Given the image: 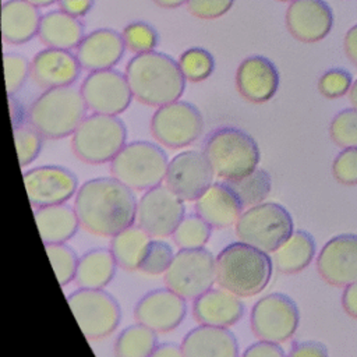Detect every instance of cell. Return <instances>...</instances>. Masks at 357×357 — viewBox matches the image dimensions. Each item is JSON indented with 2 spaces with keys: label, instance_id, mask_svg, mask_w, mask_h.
I'll return each mask as SVG.
<instances>
[{
  "label": "cell",
  "instance_id": "cell-1",
  "mask_svg": "<svg viewBox=\"0 0 357 357\" xmlns=\"http://www.w3.org/2000/svg\"><path fill=\"white\" fill-rule=\"evenodd\" d=\"M137 198L114 177L91 178L75 194L74 209L86 231L113 237L137 220Z\"/></svg>",
  "mask_w": 357,
  "mask_h": 357
},
{
  "label": "cell",
  "instance_id": "cell-2",
  "mask_svg": "<svg viewBox=\"0 0 357 357\" xmlns=\"http://www.w3.org/2000/svg\"><path fill=\"white\" fill-rule=\"evenodd\" d=\"M132 96L148 106H163L180 99L185 78L180 64L160 52L135 54L126 66Z\"/></svg>",
  "mask_w": 357,
  "mask_h": 357
},
{
  "label": "cell",
  "instance_id": "cell-3",
  "mask_svg": "<svg viewBox=\"0 0 357 357\" xmlns=\"http://www.w3.org/2000/svg\"><path fill=\"white\" fill-rule=\"evenodd\" d=\"M272 264L268 252L236 241L226 245L216 257V282L238 297H252L269 283Z\"/></svg>",
  "mask_w": 357,
  "mask_h": 357
},
{
  "label": "cell",
  "instance_id": "cell-4",
  "mask_svg": "<svg viewBox=\"0 0 357 357\" xmlns=\"http://www.w3.org/2000/svg\"><path fill=\"white\" fill-rule=\"evenodd\" d=\"M86 109L79 89L73 86L52 88L31 103L26 120L43 138L60 139L74 134L86 117Z\"/></svg>",
  "mask_w": 357,
  "mask_h": 357
},
{
  "label": "cell",
  "instance_id": "cell-5",
  "mask_svg": "<svg viewBox=\"0 0 357 357\" xmlns=\"http://www.w3.org/2000/svg\"><path fill=\"white\" fill-rule=\"evenodd\" d=\"M204 155L215 174L225 181L250 174L259 163L257 141L236 127H220L211 132L204 144Z\"/></svg>",
  "mask_w": 357,
  "mask_h": 357
},
{
  "label": "cell",
  "instance_id": "cell-6",
  "mask_svg": "<svg viewBox=\"0 0 357 357\" xmlns=\"http://www.w3.org/2000/svg\"><path fill=\"white\" fill-rule=\"evenodd\" d=\"M167 156L165 151L149 141H134L110 162L112 177L132 191H148L166 178Z\"/></svg>",
  "mask_w": 357,
  "mask_h": 357
},
{
  "label": "cell",
  "instance_id": "cell-7",
  "mask_svg": "<svg viewBox=\"0 0 357 357\" xmlns=\"http://www.w3.org/2000/svg\"><path fill=\"white\" fill-rule=\"evenodd\" d=\"M127 128L117 116L93 113L86 116L71 138L74 155L88 165L112 162L124 148Z\"/></svg>",
  "mask_w": 357,
  "mask_h": 357
},
{
  "label": "cell",
  "instance_id": "cell-8",
  "mask_svg": "<svg viewBox=\"0 0 357 357\" xmlns=\"http://www.w3.org/2000/svg\"><path fill=\"white\" fill-rule=\"evenodd\" d=\"M234 229L240 241L265 252H273L294 231L291 215L276 202L250 206L240 215Z\"/></svg>",
  "mask_w": 357,
  "mask_h": 357
},
{
  "label": "cell",
  "instance_id": "cell-9",
  "mask_svg": "<svg viewBox=\"0 0 357 357\" xmlns=\"http://www.w3.org/2000/svg\"><path fill=\"white\" fill-rule=\"evenodd\" d=\"M67 303L88 340H99L112 335L120 324V305L103 289L79 287L67 297Z\"/></svg>",
  "mask_w": 357,
  "mask_h": 357
},
{
  "label": "cell",
  "instance_id": "cell-10",
  "mask_svg": "<svg viewBox=\"0 0 357 357\" xmlns=\"http://www.w3.org/2000/svg\"><path fill=\"white\" fill-rule=\"evenodd\" d=\"M216 282V258L206 248L180 250L165 272L166 287L185 300H195Z\"/></svg>",
  "mask_w": 357,
  "mask_h": 357
},
{
  "label": "cell",
  "instance_id": "cell-11",
  "mask_svg": "<svg viewBox=\"0 0 357 357\" xmlns=\"http://www.w3.org/2000/svg\"><path fill=\"white\" fill-rule=\"evenodd\" d=\"M298 307L283 293H271L261 297L250 315L254 336L264 342L284 343L293 337L298 328Z\"/></svg>",
  "mask_w": 357,
  "mask_h": 357
},
{
  "label": "cell",
  "instance_id": "cell-12",
  "mask_svg": "<svg viewBox=\"0 0 357 357\" xmlns=\"http://www.w3.org/2000/svg\"><path fill=\"white\" fill-rule=\"evenodd\" d=\"M204 130L201 112L191 103L176 100L156 109L151 119L153 138L172 149L195 142Z\"/></svg>",
  "mask_w": 357,
  "mask_h": 357
},
{
  "label": "cell",
  "instance_id": "cell-13",
  "mask_svg": "<svg viewBox=\"0 0 357 357\" xmlns=\"http://www.w3.org/2000/svg\"><path fill=\"white\" fill-rule=\"evenodd\" d=\"M184 213V201L167 185H158L139 198L137 223L152 237H167L173 234Z\"/></svg>",
  "mask_w": 357,
  "mask_h": 357
},
{
  "label": "cell",
  "instance_id": "cell-14",
  "mask_svg": "<svg viewBox=\"0 0 357 357\" xmlns=\"http://www.w3.org/2000/svg\"><path fill=\"white\" fill-rule=\"evenodd\" d=\"M79 91L86 107L100 114L117 116L130 106L132 99L126 74L112 68L89 73Z\"/></svg>",
  "mask_w": 357,
  "mask_h": 357
},
{
  "label": "cell",
  "instance_id": "cell-15",
  "mask_svg": "<svg viewBox=\"0 0 357 357\" xmlns=\"http://www.w3.org/2000/svg\"><path fill=\"white\" fill-rule=\"evenodd\" d=\"M213 176L204 152L184 151L169 162L165 181L183 201H197L213 184Z\"/></svg>",
  "mask_w": 357,
  "mask_h": 357
},
{
  "label": "cell",
  "instance_id": "cell-16",
  "mask_svg": "<svg viewBox=\"0 0 357 357\" xmlns=\"http://www.w3.org/2000/svg\"><path fill=\"white\" fill-rule=\"evenodd\" d=\"M29 202L35 208L66 204L77 194L78 178L63 166H38L24 173Z\"/></svg>",
  "mask_w": 357,
  "mask_h": 357
},
{
  "label": "cell",
  "instance_id": "cell-17",
  "mask_svg": "<svg viewBox=\"0 0 357 357\" xmlns=\"http://www.w3.org/2000/svg\"><path fill=\"white\" fill-rule=\"evenodd\" d=\"M187 312L185 298L170 289H156L142 296L134 307V318L156 333L174 331Z\"/></svg>",
  "mask_w": 357,
  "mask_h": 357
},
{
  "label": "cell",
  "instance_id": "cell-18",
  "mask_svg": "<svg viewBox=\"0 0 357 357\" xmlns=\"http://www.w3.org/2000/svg\"><path fill=\"white\" fill-rule=\"evenodd\" d=\"M317 271L326 283L336 287L357 282V234L332 237L318 254Z\"/></svg>",
  "mask_w": 357,
  "mask_h": 357
},
{
  "label": "cell",
  "instance_id": "cell-19",
  "mask_svg": "<svg viewBox=\"0 0 357 357\" xmlns=\"http://www.w3.org/2000/svg\"><path fill=\"white\" fill-rule=\"evenodd\" d=\"M286 26L300 42H319L333 26L332 8L325 0H293L286 11Z\"/></svg>",
  "mask_w": 357,
  "mask_h": 357
},
{
  "label": "cell",
  "instance_id": "cell-20",
  "mask_svg": "<svg viewBox=\"0 0 357 357\" xmlns=\"http://www.w3.org/2000/svg\"><path fill=\"white\" fill-rule=\"evenodd\" d=\"M236 86L245 100L265 103L275 96L279 88V73L269 59L250 56L237 67Z\"/></svg>",
  "mask_w": 357,
  "mask_h": 357
},
{
  "label": "cell",
  "instance_id": "cell-21",
  "mask_svg": "<svg viewBox=\"0 0 357 357\" xmlns=\"http://www.w3.org/2000/svg\"><path fill=\"white\" fill-rule=\"evenodd\" d=\"M81 68L77 56L70 50L47 47L33 56L31 75L40 88L52 89L74 84Z\"/></svg>",
  "mask_w": 357,
  "mask_h": 357
},
{
  "label": "cell",
  "instance_id": "cell-22",
  "mask_svg": "<svg viewBox=\"0 0 357 357\" xmlns=\"http://www.w3.org/2000/svg\"><path fill=\"white\" fill-rule=\"evenodd\" d=\"M126 43L123 35L110 28L95 29L77 47V59L88 71H102L114 67L123 57Z\"/></svg>",
  "mask_w": 357,
  "mask_h": 357
},
{
  "label": "cell",
  "instance_id": "cell-23",
  "mask_svg": "<svg viewBox=\"0 0 357 357\" xmlns=\"http://www.w3.org/2000/svg\"><path fill=\"white\" fill-rule=\"evenodd\" d=\"M244 315V305L238 296L226 289H209L194 300L192 317L199 325L229 328Z\"/></svg>",
  "mask_w": 357,
  "mask_h": 357
},
{
  "label": "cell",
  "instance_id": "cell-24",
  "mask_svg": "<svg viewBox=\"0 0 357 357\" xmlns=\"http://www.w3.org/2000/svg\"><path fill=\"white\" fill-rule=\"evenodd\" d=\"M243 204L226 181L213 183L197 201L195 212L212 229H226L236 225L243 213Z\"/></svg>",
  "mask_w": 357,
  "mask_h": 357
},
{
  "label": "cell",
  "instance_id": "cell-25",
  "mask_svg": "<svg viewBox=\"0 0 357 357\" xmlns=\"http://www.w3.org/2000/svg\"><path fill=\"white\" fill-rule=\"evenodd\" d=\"M184 357H238V343L227 328L199 325L181 340Z\"/></svg>",
  "mask_w": 357,
  "mask_h": 357
},
{
  "label": "cell",
  "instance_id": "cell-26",
  "mask_svg": "<svg viewBox=\"0 0 357 357\" xmlns=\"http://www.w3.org/2000/svg\"><path fill=\"white\" fill-rule=\"evenodd\" d=\"M38 7L26 0H7L1 6V36L11 45H22L38 35L40 24Z\"/></svg>",
  "mask_w": 357,
  "mask_h": 357
},
{
  "label": "cell",
  "instance_id": "cell-27",
  "mask_svg": "<svg viewBox=\"0 0 357 357\" xmlns=\"http://www.w3.org/2000/svg\"><path fill=\"white\" fill-rule=\"evenodd\" d=\"M33 218L45 245L66 243L81 226L75 209L66 204L36 208Z\"/></svg>",
  "mask_w": 357,
  "mask_h": 357
},
{
  "label": "cell",
  "instance_id": "cell-28",
  "mask_svg": "<svg viewBox=\"0 0 357 357\" xmlns=\"http://www.w3.org/2000/svg\"><path fill=\"white\" fill-rule=\"evenodd\" d=\"M38 36L47 47L70 50L84 39V25L77 17L54 10L42 15Z\"/></svg>",
  "mask_w": 357,
  "mask_h": 357
},
{
  "label": "cell",
  "instance_id": "cell-29",
  "mask_svg": "<svg viewBox=\"0 0 357 357\" xmlns=\"http://www.w3.org/2000/svg\"><path fill=\"white\" fill-rule=\"evenodd\" d=\"M276 269L284 275H294L305 269L315 255V241L304 230H296L273 252Z\"/></svg>",
  "mask_w": 357,
  "mask_h": 357
},
{
  "label": "cell",
  "instance_id": "cell-30",
  "mask_svg": "<svg viewBox=\"0 0 357 357\" xmlns=\"http://www.w3.org/2000/svg\"><path fill=\"white\" fill-rule=\"evenodd\" d=\"M116 266L110 250L93 248L79 257L74 280L81 289H103L112 282Z\"/></svg>",
  "mask_w": 357,
  "mask_h": 357
},
{
  "label": "cell",
  "instance_id": "cell-31",
  "mask_svg": "<svg viewBox=\"0 0 357 357\" xmlns=\"http://www.w3.org/2000/svg\"><path fill=\"white\" fill-rule=\"evenodd\" d=\"M151 234L138 225H131L114 234L110 240V251L117 266L124 271H137L148 250Z\"/></svg>",
  "mask_w": 357,
  "mask_h": 357
},
{
  "label": "cell",
  "instance_id": "cell-32",
  "mask_svg": "<svg viewBox=\"0 0 357 357\" xmlns=\"http://www.w3.org/2000/svg\"><path fill=\"white\" fill-rule=\"evenodd\" d=\"M158 346V335L142 324L123 329L114 342V357H149Z\"/></svg>",
  "mask_w": 357,
  "mask_h": 357
},
{
  "label": "cell",
  "instance_id": "cell-33",
  "mask_svg": "<svg viewBox=\"0 0 357 357\" xmlns=\"http://www.w3.org/2000/svg\"><path fill=\"white\" fill-rule=\"evenodd\" d=\"M226 183L234 191L243 206H254L264 202L272 188L269 173L258 167L241 178L229 180Z\"/></svg>",
  "mask_w": 357,
  "mask_h": 357
},
{
  "label": "cell",
  "instance_id": "cell-34",
  "mask_svg": "<svg viewBox=\"0 0 357 357\" xmlns=\"http://www.w3.org/2000/svg\"><path fill=\"white\" fill-rule=\"evenodd\" d=\"M211 229L199 215H187L178 223L172 237L180 250L202 248L211 237Z\"/></svg>",
  "mask_w": 357,
  "mask_h": 357
},
{
  "label": "cell",
  "instance_id": "cell-35",
  "mask_svg": "<svg viewBox=\"0 0 357 357\" xmlns=\"http://www.w3.org/2000/svg\"><path fill=\"white\" fill-rule=\"evenodd\" d=\"M178 64L184 78L191 82H201L209 78L215 68L212 54L201 47H191L183 52Z\"/></svg>",
  "mask_w": 357,
  "mask_h": 357
},
{
  "label": "cell",
  "instance_id": "cell-36",
  "mask_svg": "<svg viewBox=\"0 0 357 357\" xmlns=\"http://www.w3.org/2000/svg\"><path fill=\"white\" fill-rule=\"evenodd\" d=\"M46 254L50 259L53 271L56 273L57 282L61 287L67 286L75 278L78 257L75 251L68 247L66 243L63 244H46Z\"/></svg>",
  "mask_w": 357,
  "mask_h": 357
},
{
  "label": "cell",
  "instance_id": "cell-37",
  "mask_svg": "<svg viewBox=\"0 0 357 357\" xmlns=\"http://www.w3.org/2000/svg\"><path fill=\"white\" fill-rule=\"evenodd\" d=\"M329 135L337 146L357 148V109L339 112L331 121Z\"/></svg>",
  "mask_w": 357,
  "mask_h": 357
},
{
  "label": "cell",
  "instance_id": "cell-38",
  "mask_svg": "<svg viewBox=\"0 0 357 357\" xmlns=\"http://www.w3.org/2000/svg\"><path fill=\"white\" fill-rule=\"evenodd\" d=\"M14 141L18 155V162L21 167L31 165L39 155L42 149V135L31 126V124H21L13 127Z\"/></svg>",
  "mask_w": 357,
  "mask_h": 357
},
{
  "label": "cell",
  "instance_id": "cell-39",
  "mask_svg": "<svg viewBox=\"0 0 357 357\" xmlns=\"http://www.w3.org/2000/svg\"><path fill=\"white\" fill-rule=\"evenodd\" d=\"M121 35L126 47L137 54L152 52L158 45V33L155 28L144 21L130 22L123 29Z\"/></svg>",
  "mask_w": 357,
  "mask_h": 357
},
{
  "label": "cell",
  "instance_id": "cell-40",
  "mask_svg": "<svg viewBox=\"0 0 357 357\" xmlns=\"http://www.w3.org/2000/svg\"><path fill=\"white\" fill-rule=\"evenodd\" d=\"M174 258L173 248L163 240H152L139 265V271L149 276L165 273Z\"/></svg>",
  "mask_w": 357,
  "mask_h": 357
},
{
  "label": "cell",
  "instance_id": "cell-41",
  "mask_svg": "<svg viewBox=\"0 0 357 357\" xmlns=\"http://www.w3.org/2000/svg\"><path fill=\"white\" fill-rule=\"evenodd\" d=\"M3 63L7 95L13 96L25 84L31 67L28 64V60L17 53H4Z\"/></svg>",
  "mask_w": 357,
  "mask_h": 357
},
{
  "label": "cell",
  "instance_id": "cell-42",
  "mask_svg": "<svg viewBox=\"0 0 357 357\" xmlns=\"http://www.w3.org/2000/svg\"><path fill=\"white\" fill-rule=\"evenodd\" d=\"M351 74L343 68H331L318 79V91L328 99H336L350 92Z\"/></svg>",
  "mask_w": 357,
  "mask_h": 357
},
{
  "label": "cell",
  "instance_id": "cell-43",
  "mask_svg": "<svg viewBox=\"0 0 357 357\" xmlns=\"http://www.w3.org/2000/svg\"><path fill=\"white\" fill-rule=\"evenodd\" d=\"M335 180L343 185L357 184V148H344L332 163Z\"/></svg>",
  "mask_w": 357,
  "mask_h": 357
},
{
  "label": "cell",
  "instance_id": "cell-44",
  "mask_svg": "<svg viewBox=\"0 0 357 357\" xmlns=\"http://www.w3.org/2000/svg\"><path fill=\"white\" fill-rule=\"evenodd\" d=\"M234 0H188L187 10L191 15L201 20H215L225 15Z\"/></svg>",
  "mask_w": 357,
  "mask_h": 357
},
{
  "label": "cell",
  "instance_id": "cell-45",
  "mask_svg": "<svg viewBox=\"0 0 357 357\" xmlns=\"http://www.w3.org/2000/svg\"><path fill=\"white\" fill-rule=\"evenodd\" d=\"M287 357H329L325 344L317 340H304L293 344Z\"/></svg>",
  "mask_w": 357,
  "mask_h": 357
},
{
  "label": "cell",
  "instance_id": "cell-46",
  "mask_svg": "<svg viewBox=\"0 0 357 357\" xmlns=\"http://www.w3.org/2000/svg\"><path fill=\"white\" fill-rule=\"evenodd\" d=\"M241 357H287L278 343L259 340L245 349Z\"/></svg>",
  "mask_w": 357,
  "mask_h": 357
},
{
  "label": "cell",
  "instance_id": "cell-47",
  "mask_svg": "<svg viewBox=\"0 0 357 357\" xmlns=\"http://www.w3.org/2000/svg\"><path fill=\"white\" fill-rule=\"evenodd\" d=\"M59 7L73 17H84L93 6V0H59Z\"/></svg>",
  "mask_w": 357,
  "mask_h": 357
},
{
  "label": "cell",
  "instance_id": "cell-48",
  "mask_svg": "<svg viewBox=\"0 0 357 357\" xmlns=\"http://www.w3.org/2000/svg\"><path fill=\"white\" fill-rule=\"evenodd\" d=\"M342 307L349 317L357 319V282L344 287L342 294Z\"/></svg>",
  "mask_w": 357,
  "mask_h": 357
},
{
  "label": "cell",
  "instance_id": "cell-49",
  "mask_svg": "<svg viewBox=\"0 0 357 357\" xmlns=\"http://www.w3.org/2000/svg\"><path fill=\"white\" fill-rule=\"evenodd\" d=\"M343 49L347 59L357 66V24L353 25L344 35L343 39Z\"/></svg>",
  "mask_w": 357,
  "mask_h": 357
},
{
  "label": "cell",
  "instance_id": "cell-50",
  "mask_svg": "<svg viewBox=\"0 0 357 357\" xmlns=\"http://www.w3.org/2000/svg\"><path fill=\"white\" fill-rule=\"evenodd\" d=\"M149 357H184L181 346L174 343H160L155 347Z\"/></svg>",
  "mask_w": 357,
  "mask_h": 357
},
{
  "label": "cell",
  "instance_id": "cell-51",
  "mask_svg": "<svg viewBox=\"0 0 357 357\" xmlns=\"http://www.w3.org/2000/svg\"><path fill=\"white\" fill-rule=\"evenodd\" d=\"M8 106H10V116H11V123L13 127L24 124L25 120V112L22 105L15 99L14 96H8Z\"/></svg>",
  "mask_w": 357,
  "mask_h": 357
},
{
  "label": "cell",
  "instance_id": "cell-52",
  "mask_svg": "<svg viewBox=\"0 0 357 357\" xmlns=\"http://www.w3.org/2000/svg\"><path fill=\"white\" fill-rule=\"evenodd\" d=\"M187 1L188 0H153L155 4H158L159 7H163V8H176Z\"/></svg>",
  "mask_w": 357,
  "mask_h": 357
},
{
  "label": "cell",
  "instance_id": "cell-53",
  "mask_svg": "<svg viewBox=\"0 0 357 357\" xmlns=\"http://www.w3.org/2000/svg\"><path fill=\"white\" fill-rule=\"evenodd\" d=\"M350 102H351L353 107L357 109V78L354 79L351 89H350Z\"/></svg>",
  "mask_w": 357,
  "mask_h": 357
},
{
  "label": "cell",
  "instance_id": "cell-54",
  "mask_svg": "<svg viewBox=\"0 0 357 357\" xmlns=\"http://www.w3.org/2000/svg\"><path fill=\"white\" fill-rule=\"evenodd\" d=\"M26 1L33 4L35 7H47V6H50V4H53L59 0H26Z\"/></svg>",
  "mask_w": 357,
  "mask_h": 357
},
{
  "label": "cell",
  "instance_id": "cell-55",
  "mask_svg": "<svg viewBox=\"0 0 357 357\" xmlns=\"http://www.w3.org/2000/svg\"><path fill=\"white\" fill-rule=\"evenodd\" d=\"M279 1H290V0H279ZM293 1V0H291Z\"/></svg>",
  "mask_w": 357,
  "mask_h": 357
}]
</instances>
